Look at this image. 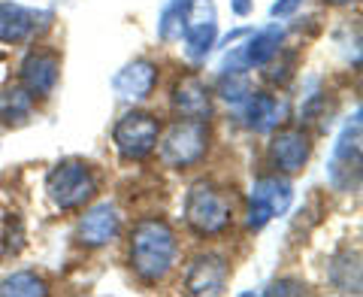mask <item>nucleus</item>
Here are the masks:
<instances>
[{"instance_id": "1a4fd4ad", "label": "nucleus", "mask_w": 363, "mask_h": 297, "mask_svg": "<svg viewBox=\"0 0 363 297\" xmlns=\"http://www.w3.org/2000/svg\"><path fill=\"white\" fill-rule=\"evenodd\" d=\"M230 273H233L230 258L224 252H218V249H200L182 267V288L197 297L224 294L227 285H230Z\"/></svg>"}, {"instance_id": "a878e982", "label": "nucleus", "mask_w": 363, "mask_h": 297, "mask_svg": "<svg viewBox=\"0 0 363 297\" xmlns=\"http://www.w3.org/2000/svg\"><path fill=\"white\" fill-rule=\"evenodd\" d=\"M230 9H233V16L245 18V16L255 13V0H230Z\"/></svg>"}, {"instance_id": "423d86ee", "label": "nucleus", "mask_w": 363, "mask_h": 297, "mask_svg": "<svg viewBox=\"0 0 363 297\" xmlns=\"http://www.w3.org/2000/svg\"><path fill=\"white\" fill-rule=\"evenodd\" d=\"M327 182L339 194L360 188V109L339 131L330 161H327Z\"/></svg>"}, {"instance_id": "6ab92c4d", "label": "nucleus", "mask_w": 363, "mask_h": 297, "mask_svg": "<svg viewBox=\"0 0 363 297\" xmlns=\"http://www.w3.org/2000/svg\"><path fill=\"white\" fill-rule=\"evenodd\" d=\"M327 279L336 291H345V294H360V255L354 252L351 255L348 249L330 258L327 264Z\"/></svg>"}, {"instance_id": "cd10ccee", "label": "nucleus", "mask_w": 363, "mask_h": 297, "mask_svg": "<svg viewBox=\"0 0 363 297\" xmlns=\"http://www.w3.org/2000/svg\"><path fill=\"white\" fill-rule=\"evenodd\" d=\"M18 4H37V0H18Z\"/></svg>"}, {"instance_id": "412c9836", "label": "nucleus", "mask_w": 363, "mask_h": 297, "mask_svg": "<svg viewBox=\"0 0 363 297\" xmlns=\"http://www.w3.org/2000/svg\"><path fill=\"white\" fill-rule=\"evenodd\" d=\"M297 64H300V52L281 49L269 64L260 67V70H264V82L272 85V88H285V85H291V82H294V76H297Z\"/></svg>"}, {"instance_id": "4468645a", "label": "nucleus", "mask_w": 363, "mask_h": 297, "mask_svg": "<svg viewBox=\"0 0 363 297\" xmlns=\"http://www.w3.org/2000/svg\"><path fill=\"white\" fill-rule=\"evenodd\" d=\"M157 82H161V64L152 58H133L112 76V91H116L118 100H124V104L140 107L155 97Z\"/></svg>"}, {"instance_id": "0eeeda50", "label": "nucleus", "mask_w": 363, "mask_h": 297, "mask_svg": "<svg viewBox=\"0 0 363 297\" xmlns=\"http://www.w3.org/2000/svg\"><path fill=\"white\" fill-rule=\"evenodd\" d=\"M182 52L191 64H203L218 43V9L215 0H188L185 18H182Z\"/></svg>"}, {"instance_id": "9b49d317", "label": "nucleus", "mask_w": 363, "mask_h": 297, "mask_svg": "<svg viewBox=\"0 0 363 297\" xmlns=\"http://www.w3.org/2000/svg\"><path fill=\"white\" fill-rule=\"evenodd\" d=\"M233 116L248 134L269 136L276 128L288 124L291 104H288V97L276 94V91H255L252 88V94H248L240 107H233Z\"/></svg>"}, {"instance_id": "f03ea898", "label": "nucleus", "mask_w": 363, "mask_h": 297, "mask_svg": "<svg viewBox=\"0 0 363 297\" xmlns=\"http://www.w3.org/2000/svg\"><path fill=\"white\" fill-rule=\"evenodd\" d=\"M182 222L197 239H221L236 222V194L209 176H200L188 185L182 200Z\"/></svg>"}, {"instance_id": "5701e85b", "label": "nucleus", "mask_w": 363, "mask_h": 297, "mask_svg": "<svg viewBox=\"0 0 363 297\" xmlns=\"http://www.w3.org/2000/svg\"><path fill=\"white\" fill-rule=\"evenodd\" d=\"M272 219H276V215H272L269 203H267V200H260L257 194L248 191L245 207H242V227H245V231H248V234H260Z\"/></svg>"}, {"instance_id": "b1692460", "label": "nucleus", "mask_w": 363, "mask_h": 297, "mask_svg": "<svg viewBox=\"0 0 363 297\" xmlns=\"http://www.w3.org/2000/svg\"><path fill=\"white\" fill-rule=\"evenodd\" d=\"M303 4H306V0H276V4L269 6V16L272 18H291V16L300 13Z\"/></svg>"}, {"instance_id": "dca6fc26", "label": "nucleus", "mask_w": 363, "mask_h": 297, "mask_svg": "<svg viewBox=\"0 0 363 297\" xmlns=\"http://www.w3.org/2000/svg\"><path fill=\"white\" fill-rule=\"evenodd\" d=\"M285 40H288V31L279 21H272V25H264L260 31L248 33V40L240 45V58L248 70H260V67L269 64L285 49Z\"/></svg>"}, {"instance_id": "39448f33", "label": "nucleus", "mask_w": 363, "mask_h": 297, "mask_svg": "<svg viewBox=\"0 0 363 297\" xmlns=\"http://www.w3.org/2000/svg\"><path fill=\"white\" fill-rule=\"evenodd\" d=\"M161 131H164V124L155 112L133 107L128 112H121V116L116 119V124H112V146H116L121 161L143 164L155 155L157 140H161Z\"/></svg>"}, {"instance_id": "bb28decb", "label": "nucleus", "mask_w": 363, "mask_h": 297, "mask_svg": "<svg viewBox=\"0 0 363 297\" xmlns=\"http://www.w3.org/2000/svg\"><path fill=\"white\" fill-rule=\"evenodd\" d=\"M324 6H333V9H348V6H357L360 0H321Z\"/></svg>"}, {"instance_id": "2eb2a0df", "label": "nucleus", "mask_w": 363, "mask_h": 297, "mask_svg": "<svg viewBox=\"0 0 363 297\" xmlns=\"http://www.w3.org/2000/svg\"><path fill=\"white\" fill-rule=\"evenodd\" d=\"M52 13H33L18 0H0V43L21 45L37 40L45 28H52Z\"/></svg>"}, {"instance_id": "aec40b11", "label": "nucleus", "mask_w": 363, "mask_h": 297, "mask_svg": "<svg viewBox=\"0 0 363 297\" xmlns=\"http://www.w3.org/2000/svg\"><path fill=\"white\" fill-rule=\"evenodd\" d=\"M52 291L49 279H43L33 270H16L0 279V294L4 297H45Z\"/></svg>"}, {"instance_id": "4be33fe9", "label": "nucleus", "mask_w": 363, "mask_h": 297, "mask_svg": "<svg viewBox=\"0 0 363 297\" xmlns=\"http://www.w3.org/2000/svg\"><path fill=\"white\" fill-rule=\"evenodd\" d=\"M185 9H188V0H167V4L161 6V13H157V40L161 43L179 40Z\"/></svg>"}, {"instance_id": "f8f14e48", "label": "nucleus", "mask_w": 363, "mask_h": 297, "mask_svg": "<svg viewBox=\"0 0 363 297\" xmlns=\"http://www.w3.org/2000/svg\"><path fill=\"white\" fill-rule=\"evenodd\" d=\"M18 82L37 100H49L61 82V55L49 45H33L18 61Z\"/></svg>"}, {"instance_id": "393cba45", "label": "nucleus", "mask_w": 363, "mask_h": 297, "mask_svg": "<svg viewBox=\"0 0 363 297\" xmlns=\"http://www.w3.org/2000/svg\"><path fill=\"white\" fill-rule=\"evenodd\" d=\"M303 291H306V285L297 279H276L264 288V294H303Z\"/></svg>"}, {"instance_id": "6e6552de", "label": "nucleus", "mask_w": 363, "mask_h": 297, "mask_svg": "<svg viewBox=\"0 0 363 297\" xmlns=\"http://www.w3.org/2000/svg\"><path fill=\"white\" fill-rule=\"evenodd\" d=\"M124 234V212L118 210L116 200H91L88 207L79 210L76 222V243L82 249H106L112 243H118Z\"/></svg>"}, {"instance_id": "20e7f679", "label": "nucleus", "mask_w": 363, "mask_h": 297, "mask_svg": "<svg viewBox=\"0 0 363 297\" xmlns=\"http://www.w3.org/2000/svg\"><path fill=\"white\" fill-rule=\"evenodd\" d=\"M97 170L82 158H64V161L52 164L49 173H45V198L61 212H79L97 198Z\"/></svg>"}, {"instance_id": "f3484780", "label": "nucleus", "mask_w": 363, "mask_h": 297, "mask_svg": "<svg viewBox=\"0 0 363 297\" xmlns=\"http://www.w3.org/2000/svg\"><path fill=\"white\" fill-rule=\"evenodd\" d=\"M33 112H37V97L21 82H13L0 91V122H4L6 128L28 124L33 119Z\"/></svg>"}, {"instance_id": "7ed1b4c3", "label": "nucleus", "mask_w": 363, "mask_h": 297, "mask_svg": "<svg viewBox=\"0 0 363 297\" xmlns=\"http://www.w3.org/2000/svg\"><path fill=\"white\" fill-rule=\"evenodd\" d=\"M209 148H212V124L209 122L176 116L161 131V140H157L155 152L164 167L176 170V173H188V170H194L206 161Z\"/></svg>"}, {"instance_id": "ddd939ff", "label": "nucleus", "mask_w": 363, "mask_h": 297, "mask_svg": "<svg viewBox=\"0 0 363 297\" xmlns=\"http://www.w3.org/2000/svg\"><path fill=\"white\" fill-rule=\"evenodd\" d=\"M169 109L182 119L212 122L215 116V91L200 73H179L169 85Z\"/></svg>"}, {"instance_id": "9d476101", "label": "nucleus", "mask_w": 363, "mask_h": 297, "mask_svg": "<svg viewBox=\"0 0 363 297\" xmlns=\"http://www.w3.org/2000/svg\"><path fill=\"white\" fill-rule=\"evenodd\" d=\"M312 152H315V143H312V131L297 124V128H288L281 124L269 134V143H267V161L269 167L281 176H297L303 173L312 161Z\"/></svg>"}, {"instance_id": "f257e3e1", "label": "nucleus", "mask_w": 363, "mask_h": 297, "mask_svg": "<svg viewBox=\"0 0 363 297\" xmlns=\"http://www.w3.org/2000/svg\"><path fill=\"white\" fill-rule=\"evenodd\" d=\"M182 261V243L169 219L143 215L128 231V267L143 285H164Z\"/></svg>"}, {"instance_id": "a211bd4d", "label": "nucleus", "mask_w": 363, "mask_h": 297, "mask_svg": "<svg viewBox=\"0 0 363 297\" xmlns=\"http://www.w3.org/2000/svg\"><path fill=\"white\" fill-rule=\"evenodd\" d=\"M252 194H257L260 200L269 203L272 215H285L294 203V185H291V176H281V173H267V176H257L255 185H252Z\"/></svg>"}]
</instances>
